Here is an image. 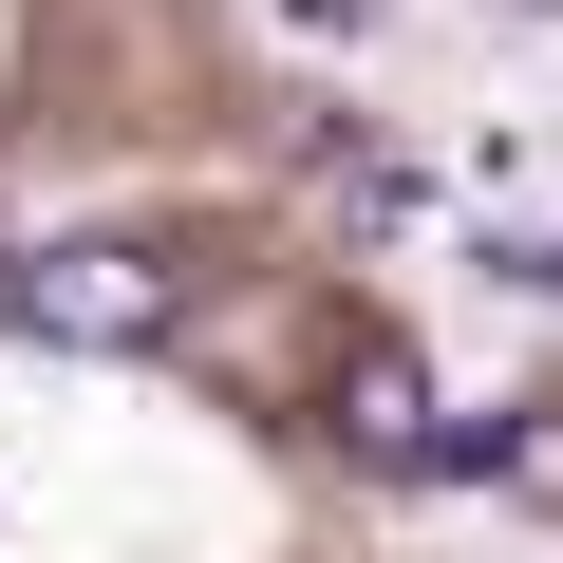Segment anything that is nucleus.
Masks as SVG:
<instances>
[{
    "instance_id": "obj_2",
    "label": "nucleus",
    "mask_w": 563,
    "mask_h": 563,
    "mask_svg": "<svg viewBox=\"0 0 563 563\" xmlns=\"http://www.w3.org/2000/svg\"><path fill=\"white\" fill-rule=\"evenodd\" d=\"M339 451H357V470H432V451H451V413H432V376H413L395 339L339 357Z\"/></svg>"
},
{
    "instance_id": "obj_4",
    "label": "nucleus",
    "mask_w": 563,
    "mask_h": 563,
    "mask_svg": "<svg viewBox=\"0 0 563 563\" xmlns=\"http://www.w3.org/2000/svg\"><path fill=\"white\" fill-rule=\"evenodd\" d=\"M301 38H376V0H301Z\"/></svg>"
},
{
    "instance_id": "obj_1",
    "label": "nucleus",
    "mask_w": 563,
    "mask_h": 563,
    "mask_svg": "<svg viewBox=\"0 0 563 563\" xmlns=\"http://www.w3.org/2000/svg\"><path fill=\"white\" fill-rule=\"evenodd\" d=\"M0 320L57 339V357H151L188 320V263H151V244H20L0 263Z\"/></svg>"
},
{
    "instance_id": "obj_3",
    "label": "nucleus",
    "mask_w": 563,
    "mask_h": 563,
    "mask_svg": "<svg viewBox=\"0 0 563 563\" xmlns=\"http://www.w3.org/2000/svg\"><path fill=\"white\" fill-rule=\"evenodd\" d=\"M432 470H488V488L563 507V413H451V451H432Z\"/></svg>"
}]
</instances>
